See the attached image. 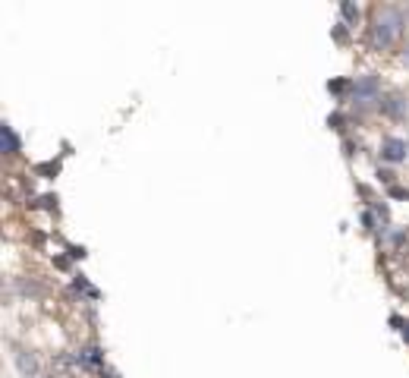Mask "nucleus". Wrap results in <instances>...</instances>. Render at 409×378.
I'll list each match as a JSON object with an SVG mask.
<instances>
[{
  "label": "nucleus",
  "mask_w": 409,
  "mask_h": 378,
  "mask_svg": "<svg viewBox=\"0 0 409 378\" xmlns=\"http://www.w3.org/2000/svg\"><path fill=\"white\" fill-rule=\"evenodd\" d=\"M400 10H393V6H387V10L378 13V19H375V28H371V38H375V45L378 48H387L393 38H397V32H400Z\"/></svg>",
  "instance_id": "obj_1"
},
{
  "label": "nucleus",
  "mask_w": 409,
  "mask_h": 378,
  "mask_svg": "<svg viewBox=\"0 0 409 378\" xmlns=\"http://www.w3.org/2000/svg\"><path fill=\"white\" fill-rule=\"evenodd\" d=\"M378 89H381V85H378V76H375V72H365V76H359L353 82V98L356 101H369V98H375V94H378Z\"/></svg>",
  "instance_id": "obj_2"
},
{
  "label": "nucleus",
  "mask_w": 409,
  "mask_h": 378,
  "mask_svg": "<svg viewBox=\"0 0 409 378\" xmlns=\"http://www.w3.org/2000/svg\"><path fill=\"white\" fill-rule=\"evenodd\" d=\"M381 158H387V161H403V158H406V142L397 139V136H387V139L381 142Z\"/></svg>",
  "instance_id": "obj_3"
},
{
  "label": "nucleus",
  "mask_w": 409,
  "mask_h": 378,
  "mask_svg": "<svg viewBox=\"0 0 409 378\" xmlns=\"http://www.w3.org/2000/svg\"><path fill=\"white\" fill-rule=\"evenodd\" d=\"M381 111L387 114V117H403V114H406V98H403V94H391V98L381 101Z\"/></svg>",
  "instance_id": "obj_4"
},
{
  "label": "nucleus",
  "mask_w": 409,
  "mask_h": 378,
  "mask_svg": "<svg viewBox=\"0 0 409 378\" xmlns=\"http://www.w3.org/2000/svg\"><path fill=\"white\" fill-rule=\"evenodd\" d=\"M0 145H4V155H16L19 151V136L13 133V126H0Z\"/></svg>",
  "instance_id": "obj_5"
},
{
  "label": "nucleus",
  "mask_w": 409,
  "mask_h": 378,
  "mask_svg": "<svg viewBox=\"0 0 409 378\" xmlns=\"http://www.w3.org/2000/svg\"><path fill=\"white\" fill-rule=\"evenodd\" d=\"M16 362H19V372H23L26 378L38 372V362H35V356H28V353H16Z\"/></svg>",
  "instance_id": "obj_6"
},
{
  "label": "nucleus",
  "mask_w": 409,
  "mask_h": 378,
  "mask_svg": "<svg viewBox=\"0 0 409 378\" xmlns=\"http://www.w3.org/2000/svg\"><path fill=\"white\" fill-rule=\"evenodd\" d=\"M79 360L89 362V366H101V362H104V356H101V350H94V347H89V350L79 353Z\"/></svg>",
  "instance_id": "obj_7"
},
{
  "label": "nucleus",
  "mask_w": 409,
  "mask_h": 378,
  "mask_svg": "<svg viewBox=\"0 0 409 378\" xmlns=\"http://www.w3.org/2000/svg\"><path fill=\"white\" fill-rule=\"evenodd\" d=\"M340 10H343V16H347V19H353V23H356V19H359V6H353V4H343Z\"/></svg>",
  "instance_id": "obj_8"
},
{
  "label": "nucleus",
  "mask_w": 409,
  "mask_h": 378,
  "mask_svg": "<svg viewBox=\"0 0 409 378\" xmlns=\"http://www.w3.org/2000/svg\"><path fill=\"white\" fill-rule=\"evenodd\" d=\"M403 334H406V340H409V325H406V328H403Z\"/></svg>",
  "instance_id": "obj_9"
},
{
  "label": "nucleus",
  "mask_w": 409,
  "mask_h": 378,
  "mask_svg": "<svg viewBox=\"0 0 409 378\" xmlns=\"http://www.w3.org/2000/svg\"><path fill=\"white\" fill-rule=\"evenodd\" d=\"M406 63H409V50H406Z\"/></svg>",
  "instance_id": "obj_10"
},
{
  "label": "nucleus",
  "mask_w": 409,
  "mask_h": 378,
  "mask_svg": "<svg viewBox=\"0 0 409 378\" xmlns=\"http://www.w3.org/2000/svg\"><path fill=\"white\" fill-rule=\"evenodd\" d=\"M45 378H54V375H45Z\"/></svg>",
  "instance_id": "obj_11"
}]
</instances>
